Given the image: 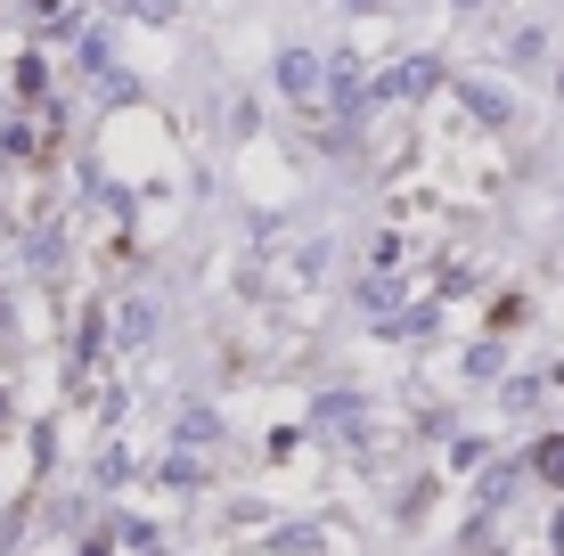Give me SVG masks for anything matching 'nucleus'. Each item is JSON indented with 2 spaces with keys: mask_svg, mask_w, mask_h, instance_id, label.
<instances>
[]
</instances>
